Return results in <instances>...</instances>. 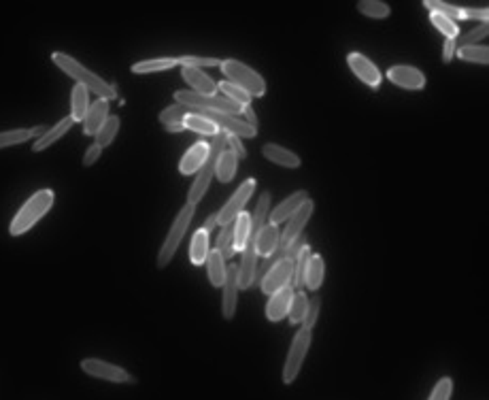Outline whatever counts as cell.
Returning <instances> with one entry per match:
<instances>
[{
  "mask_svg": "<svg viewBox=\"0 0 489 400\" xmlns=\"http://www.w3.org/2000/svg\"><path fill=\"white\" fill-rule=\"evenodd\" d=\"M51 60H53V64L60 68L62 72H66L70 79H75L79 85H83L88 92H94L98 98H103V101H115V98H117L115 85L107 83L103 77H98L96 72H92L90 68H85L83 64L77 62L75 58H70L68 53L53 51V53H51Z\"/></svg>",
  "mask_w": 489,
  "mask_h": 400,
  "instance_id": "6da1fadb",
  "label": "cell"
},
{
  "mask_svg": "<svg viewBox=\"0 0 489 400\" xmlns=\"http://www.w3.org/2000/svg\"><path fill=\"white\" fill-rule=\"evenodd\" d=\"M109 118V101L103 98H96V103L90 105L85 118H83V135L94 137L98 128H101Z\"/></svg>",
  "mask_w": 489,
  "mask_h": 400,
  "instance_id": "d6986e66",
  "label": "cell"
},
{
  "mask_svg": "<svg viewBox=\"0 0 489 400\" xmlns=\"http://www.w3.org/2000/svg\"><path fill=\"white\" fill-rule=\"evenodd\" d=\"M487 32H489V26H487V24H479L477 28H473V30H468L466 34H462L460 41H455V45H458V47L477 45V41H483V39H485Z\"/></svg>",
  "mask_w": 489,
  "mask_h": 400,
  "instance_id": "60d3db41",
  "label": "cell"
},
{
  "mask_svg": "<svg viewBox=\"0 0 489 400\" xmlns=\"http://www.w3.org/2000/svg\"><path fill=\"white\" fill-rule=\"evenodd\" d=\"M183 126H185V130L198 132V135H207V137H215L220 132L217 128H215L213 122H209L207 118L198 116L196 111H189L187 116L183 118Z\"/></svg>",
  "mask_w": 489,
  "mask_h": 400,
  "instance_id": "1f68e13d",
  "label": "cell"
},
{
  "mask_svg": "<svg viewBox=\"0 0 489 400\" xmlns=\"http://www.w3.org/2000/svg\"><path fill=\"white\" fill-rule=\"evenodd\" d=\"M215 250L222 254L224 262L232 260V256H234V250H232V224L222 228V232L217 237V243H215Z\"/></svg>",
  "mask_w": 489,
  "mask_h": 400,
  "instance_id": "74e56055",
  "label": "cell"
},
{
  "mask_svg": "<svg viewBox=\"0 0 489 400\" xmlns=\"http://www.w3.org/2000/svg\"><path fill=\"white\" fill-rule=\"evenodd\" d=\"M455 55L462 62H473V64H489V49L485 45H466L458 47Z\"/></svg>",
  "mask_w": 489,
  "mask_h": 400,
  "instance_id": "d6a6232c",
  "label": "cell"
},
{
  "mask_svg": "<svg viewBox=\"0 0 489 400\" xmlns=\"http://www.w3.org/2000/svg\"><path fill=\"white\" fill-rule=\"evenodd\" d=\"M217 90L224 92V98H228V101H232V103H237L239 107H249V105H251V96H249V94H247L245 90L237 88V85H232L230 81H220V83H217Z\"/></svg>",
  "mask_w": 489,
  "mask_h": 400,
  "instance_id": "d590c367",
  "label": "cell"
},
{
  "mask_svg": "<svg viewBox=\"0 0 489 400\" xmlns=\"http://www.w3.org/2000/svg\"><path fill=\"white\" fill-rule=\"evenodd\" d=\"M249 232H251V215L243 211L237 219L232 222V250H234V254H239V252L243 254L247 239H249Z\"/></svg>",
  "mask_w": 489,
  "mask_h": 400,
  "instance_id": "cb8c5ba5",
  "label": "cell"
},
{
  "mask_svg": "<svg viewBox=\"0 0 489 400\" xmlns=\"http://www.w3.org/2000/svg\"><path fill=\"white\" fill-rule=\"evenodd\" d=\"M53 192L51 189H38V192H34L24 204L22 209L15 213L11 226H9V232L13 237H22L26 235L30 228H34V224L41 222L49 211H51V206H53Z\"/></svg>",
  "mask_w": 489,
  "mask_h": 400,
  "instance_id": "7a4b0ae2",
  "label": "cell"
},
{
  "mask_svg": "<svg viewBox=\"0 0 489 400\" xmlns=\"http://www.w3.org/2000/svg\"><path fill=\"white\" fill-rule=\"evenodd\" d=\"M101 154H103V147H98V145L92 143V145L88 147V151H85V156H83V166L88 168V166L96 164L98 158H101Z\"/></svg>",
  "mask_w": 489,
  "mask_h": 400,
  "instance_id": "bcb514c9",
  "label": "cell"
},
{
  "mask_svg": "<svg viewBox=\"0 0 489 400\" xmlns=\"http://www.w3.org/2000/svg\"><path fill=\"white\" fill-rule=\"evenodd\" d=\"M209 156V143L207 141H198L194 143L179 162V173L181 175H196L202 168L204 160Z\"/></svg>",
  "mask_w": 489,
  "mask_h": 400,
  "instance_id": "9a60e30c",
  "label": "cell"
},
{
  "mask_svg": "<svg viewBox=\"0 0 489 400\" xmlns=\"http://www.w3.org/2000/svg\"><path fill=\"white\" fill-rule=\"evenodd\" d=\"M387 79L404 90H413L419 92L425 88V75L415 68V66H406V64H396L387 70Z\"/></svg>",
  "mask_w": 489,
  "mask_h": 400,
  "instance_id": "7c38bea8",
  "label": "cell"
},
{
  "mask_svg": "<svg viewBox=\"0 0 489 400\" xmlns=\"http://www.w3.org/2000/svg\"><path fill=\"white\" fill-rule=\"evenodd\" d=\"M88 109H90V92L77 83L70 92V120L83 122Z\"/></svg>",
  "mask_w": 489,
  "mask_h": 400,
  "instance_id": "484cf974",
  "label": "cell"
},
{
  "mask_svg": "<svg viewBox=\"0 0 489 400\" xmlns=\"http://www.w3.org/2000/svg\"><path fill=\"white\" fill-rule=\"evenodd\" d=\"M455 51H458L455 41H453V39H447L445 45H442V62H445V64L451 62V60H453V55H455Z\"/></svg>",
  "mask_w": 489,
  "mask_h": 400,
  "instance_id": "7dc6e473",
  "label": "cell"
},
{
  "mask_svg": "<svg viewBox=\"0 0 489 400\" xmlns=\"http://www.w3.org/2000/svg\"><path fill=\"white\" fill-rule=\"evenodd\" d=\"M164 130H166V132H183V130H185V126H183V122H174V124H168V126H164Z\"/></svg>",
  "mask_w": 489,
  "mask_h": 400,
  "instance_id": "f907efd6",
  "label": "cell"
},
{
  "mask_svg": "<svg viewBox=\"0 0 489 400\" xmlns=\"http://www.w3.org/2000/svg\"><path fill=\"white\" fill-rule=\"evenodd\" d=\"M81 371L90 377L111 381V384H134V377L126 369L111 364V362H105V360H98V358H85L81 362Z\"/></svg>",
  "mask_w": 489,
  "mask_h": 400,
  "instance_id": "30bf717a",
  "label": "cell"
},
{
  "mask_svg": "<svg viewBox=\"0 0 489 400\" xmlns=\"http://www.w3.org/2000/svg\"><path fill=\"white\" fill-rule=\"evenodd\" d=\"M226 149V135L224 132H217V135L213 137V141L209 143V156L202 164V168L198 170V177L191 183L189 187V194H187V204H198L202 200V196L207 194V189L215 177V170H217V162H220V156L224 154Z\"/></svg>",
  "mask_w": 489,
  "mask_h": 400,
  "instance_id": "3957f363",
  "label": "cell"
},
{
  "mask_svg": "<svg viewBox=\"0 0 489 400\" xmlns=\"http://www.w3.org/2000/svg\"><path fill=\"white\" fill-rule=\"evenodd\" d=\"M256 185H258V181L253 179V177L245 179V181L239 185L237 192H234V194L230 196V200L222 206V211H217V226L224 228V226L232 224L234 219H237V217L245 211V204L249 202L251 194L256 192Z\"/></svg>",
  "mask_w": 489,
  "mask_h": 400,
  "instance_id": "9c48e42d",
  "label": "cell"
},
{
  "mask_svg": "<svg viewBox=\"0 0 489 400\" xmlns=\"http://www.w3.org/2000/svg\"><path fill=\"white\" fill-rule=\"evenodd\" d=\"M310 334L313 332L300 328L296 332V336H293V341H291L287 360H285V364H283V384L285 386H291L293 381H296V377L300 375V369L304 364V358H306L308 347H310Z\"/></svg>",
  "mask_w": 489,
  "mask_h": 400,
  "instance_id": "52a82bcc",
  "label": "cell"
},
{
  "mask_svg": "<svg viewBox=\"0 0 489 400\" xmlns=\"http://www.w3.org/2000/svg\"><path fill=\"white\" fill-rule=\"evenodd\" d=\"M237 168H239V158L234 151H230L228 147L224 149V154L220 156V162H217V170H215V177H217L222 183H228L234 179L237 175Z\"/></svg>",
  "mask_w": 489,
  "mask_h": 400,
  "instance_id": "f1b7e54d",
  "label": "cell"
},
{
  "mask_svg": "<svg viewBox=\"0 0 489 400\" xmlns=\"http://www.w3.org/2000/svg\"><path fill=\"white\" fill-rule=\"evenodd\" d=\"M423 7H427L429 13H440V15L449 17V20H453V22L466 20L464 7H458V5H451V3H442V0H425Z\"/></svg>",
  "mask_w": 489,
  "mask_h": 400,
  "instance_id": "836d02e7",
  "label": "cell"
},
{
  "mask_svg": "<svg viewBox=\"0 0 489 400\" xmlns=\"http://www.w3.org/2000/svg\"><path fill=\"white\" fill-rule=\"evenodd\" d=\"M174 101H177L179 105H183V107H187V109L224 113V116H232V118H239L243 113V107L220 96V94L217 96H202V94H196V92H189V90H179V92H174Z\"/></svg>",
  "mask_w": 489,
  "mask_h": 400,
  "instance_id": "8992f818",
  "label": "cell"
},
{
  "mask_svg": "<svg viewBox=\"0 0 489 400\" xmlns=\"http://www.w3.org/2000/svg\"><path fill=\"white\" fill-rule=\"evenodd\" d=\"M279 239H281V232H279V226H272V224H264L260 228V232L256 237V252L258 256H262L264 260L270 258L279 250Z\"/></svg>",
  "mask_w": 489,
  "mask_h": 400,
  "instance_id": "e0dca14e",
  "label": "cell"
},
{
  "mask_svg": "<svg viewBox=\"0 0 489 400\" xmlns=\"http://www.w3.org/2000/svg\"><path fill=\"white\" fill-rule=\"evenodd\" d=\"M226 147H228L230 151H234V154H237V158H239V160H245V158H247V149H245V145L241 143V139H239V137H234V135H226Z\"/></svg>",
  "mask_w": 489,
  "mask_h": 400,
  "instance_id": "ee69618b",
  "label": "cell"
},
{
  "mask_svg": "<svg viewBox=\"0 0 489 400\" xmlns=\"http://www.w3.org/2000/svg\"><path fill=\"white\" fill-rule=\"evenodd\" d=\"M291 296H293V290L291 288H285V290H279L275 294H270L268 302H266V319L268 321H281L285 315H287V309H289V302H291Z\"/></svg>",
  "mask_w": 489,
  "mask_h": 400,
  "instance_id": "44dd1931",
  "label": "cell"
},
{
  "mask_svg": "<svg viewBox=\"0 0 489 400\" xmlns=\"http://www.w3.org/2000/svg\"><path fill=\"white\" fill-rule=\"evenodd\" d=\"M215 228H217V213H213V215H209V217H207V222L202 224V230H204L207 235L215 232Z\"/></svg>",
  "mask_w": 489,
  "mask_h": 400,
  "instance_id": "681fc988",
  "label": "cell"
},
{
  "mask_svg": "<svg viewBox=\"0 0 489 400\" xmlns=\"http://www.w3.org/2000/svg\"><path fill=\"white\" fill-rule=\"evenodd\" d=\"M347 64H349L351 72H354L356 77H358L362 83H366L368 88H379V85H381L383 75H381V70L377 68V64L370 62L366 55H362V53H358V51H351V53L347 55Z\"/></svg>",
  "mask_w": 489,
  "mask_h": 400,
  "instance_id": "8fae6325",
  "label": "cell"
},
{
  "mask_svg": "<svg viewBox=\"0 0 489 400\" xmlns=\"http://www.w3.org/2000/svg\"><path fill=\"white\" fill-rule=\"evenodd\" d=\"M72 124H75V122H72V120H70V116H68V118H64V120L57 122L55 126L47 128L45 135H43V137H38V139L32 143V151H36V154H38V151H43V149L51 147L55 141H60V139L66 135V132L70 130V126H72Z\"/></svg>",
  "mask_w": 489,
  "mask_h": 400,
  "instance_id": "603a6c76",
  "label": "cell"
},
{
  "mask_svg": "<svg viewBox=\"0 0 489 400\" xmlns=\"http://www.w3.org/2000/svg\"><path fill=\"white\" fill-rule=\"evenodd\" d=\"M174 66H179L177 58H149L143 62L132 64V72L134 75H149V72H162V70H170Z\"/></svg>",
  "mask_w": 489,
  "mask_h": 400,
  "instance_id": "83f0119b",
  "label": "cell"
},
{
  "mask_svg": "<svg viewBox=\"0 0 489 400\" xmlns=\"http://www.w3.org/2000/svg\"><path fill=\"white\" fill-rule=\"evenodd\" d=\"M319 309H321V300L319 296H313L308 298V309H306V315L302 319V328L313 332V328H315V323H317V317H319Z\"/></svg>",
  "mask_w": 489,
  "mask_h": 400,
  "instance_id": "f35d334b",
  "label": "cell"
},
{
  "mask_svg": "<svg viewBox=\"0 0 489 400\" xmlns=\"http://www.w3.org/2000/svg\"><path fill=\"white\" fill-rule=\"evenodd\" d=\"M189 113V109L187 107H183V105H170V107H166L162 113H160V122L164 124V126H168V124H174V122H183V118L187 116Z\"/></svg>",
  "mask_w": 489,
  "mask_h": 400,
  "instance_id": "ab89813d",
  "label": "cell"
},
{
  "mask_svg": "<svg viewBox=\"0 0 489 400\" xmlns=\"http://www.w3.org/2000/svg\"><path fill=\"white\" fill-rule=\"evenodd\" d=\"M47 132V126H34V128H15V130H7L0 132V149L5 147H13V145H22L30 139H38Z\"/></svg>",
  "mask_w": 489,
  "mask_h": 400,
  "instance_id": "ffe728a7",
  "label": "cell"
},
{
  "mask_svg": "<svg viewBox=\"0 0 489 400\" xmlns=\"http://www.w3.org/2000/svg\"><path fill=\"white\" fill-rule=\"evenodd\" d=\"M323 275H326L323 258L319 254H310L304 269V288H308L310 292H317L323 283Z\"/></svg>",
  "mask_w": 489,
  "mask_h": 400,
  "instance_id": "7402d4cb",
  "label": "cell"
},
{
  "mask_svg": "<svg viewBox=\"0 0 489 400\" xmlns=\"http://www.w3.org/2000/svg\"><path fill=\"white\" fill-rule=\"evenodd\" d=\"M209 245H211V243H209V235L202 230V228H198V230L194 232L191 245H189V260H191V264L200 266V264L207 262V256H209V252H211Z\"/></svg>",
  "mask_w": 489,
  "mask_h": 400,
  "instance_id": "4316f807",
  "label": "cell"
},
{
  "mask_svg": "<svg viewBox=\"0 0 489 400\" xmlns=\"http://www.w3.org/2000/svg\"><path fill=\"white\" fill-rule=\"evenodd\" d=\"M262 156L266 160H270L272 164L283 166V168H300V164H302L298 154H293V151H289L277 143H266L262 147Z\"/></svg>",
  "mask_w": 489,
  "mask_h": 400,
  "instance_id": "ac0fdd59",
  "label": "cell"
},
{
  "mask_svg": "<svg viewBox=\"0 0 489 400\" xmlns=\"http://www.w3.org/2000/svg\"><path fill=\"white\" fill-rule=\"evenodd\" d=\"M243 116H245V124L247 126H251V128H256L258 130V116H256V111L251 109V105L249 107H243Z\"/></svg>",
  "mask_w": 489,
  "mask_h": 400,
  "instance_id": "c3c4849f",
  "label": "cell"
},
{
  "mask_svg": "<svg viewBox=\"0 0 489 400\" xmlns=\"http://www.w3.org/2000/svg\"><path fill=\"white\" fill-rule=\"evenodd\" d=\"M306 309H308V296L304 290H296L291 296V302H289V309H287V317H289V323L293 326H298L302 323L304 315H306Z\"/></svg>",
  "mask_w": 489,
  "mask_h": 400,
  "instance_id": "4dcf8cb0",
  "label": "cell"
},
{
  "mask_svg": "<svg viewBox=\"0 0 489 400\" xmlns=\"http://www.w3.org/2000/svg\"><path fill=\"white\" fill-rule=\"evenodd\" d=\"M358 11L366 17H373V20H385L391 13V7L383 0H360Z\"/></svg>",
  "mask_w": 489,
  "mask_h": 400,
  "instance_id": "e575fe53",
  "label": "cell"
},
{
  "mask_svg": "<svg viewBox=\"0 0 489 400\" xmlns=\"http://www.w3.org/2000/svg\"><path fill=\"white\" fill-rule=\"evenodd\" d=\"M207 271H209V281L213 288H222L226 281V273H228V264L224 262L222 254L217 250H211L207 256Z\"/></svg>",
  "mask_w": 489,
  "mask_h": 400,
  "instance_id": "d4e9b609",
  "label": "cell"
},
{
  "mask_svg": "<svg viewBox=\"0 0 489 400\" xmlns=\"http://www.w3.org/2000/svg\"><path fill=\"white\" fill-rule=\"evenodd\" d=\"M222 72L228 77V81L232 85H237L241 90H245L249 96L253 98H262L264 94H266V81L264 77L258 72V70H253L251 66L239 62V60H234V58H228V60H222L220 64Z\"/></svg>",
  "mask_w": 489,
  "mask_h": 400,
  "instance_id": "277c9868",
  "label": "cell"
},
{
  "mask_svg": "<svg viewBox=\"0 0 489 400\" xmlns=\"http://www.w3.org/2000/svg\"><path fill=\"white\" fill-rule=\"evenodd\" d=\"M429 20H432V24L436 26V30L442 32L447 39L458 41V36H460V26H458V22L449 20V17H445V15H440V13H429Z\"/></svg>",
  "mask_w": 489,
  "mask_h": 400,
  "instance_id": "8d00e7d4",
  "label": "cell"
},
{
  "mask_svg": "<svg viewBox=\"0 0 489 400\" xmlns=\"http://www.w3.org/2000/svg\"><path fill=\"white\" fill-rule=\"evenodd\" d=\"M120 124H122V120L117 118V116H109L107 118V122L98 128V132L94 135V145H98V147H109L113 141H115V137H117V132H120Z\"/></svg>",
  "mask_w": 489,
  "mask_h": 400,
  "instance_id": "f546056e",
  "label": "cell"
},
{
  "mask_svg": "<svg viewBox=\"0 0 489 400\" xmlns=\"http://www.w3.org/2000/svg\"><path fill=\"white\" fill-rule=\"evenodd\" d=\"M464 17H466V20H479L481 24H487L489 11L485 7H481V9H464Z\"/></svg>",
  "mask_w": 489,
  "mask_h": 400,
  "instance_id": "f6af8a7d",
  "label": "cell"
},
{
  "mask_svg": "<svg viewBox=\"0 0 489 400\" xmlns=\"http://www.w3.org/2000/svg\"><path fill=\"white\" fill-rule=\"evenodd\" d=\"M308 198V194L304 192V189H300V192H293L291 196H287L275 211H270L268 213V224H272V226H279V224H283V222H287L293 213L298 211V209L304 204V200Z\"/></svg>",
  "mask_w": 489,
  "mask_h": 400,
  "instance_id": "2e32d148",
  "label": "cell"
},
{
  "mask_svg": "<svg viewBox=\"0 0 489 400\" xmlns=\"http://www.w3.org/2000/svg\"><path fill=\"white\" fill-rule=\"evenodd\" d=\"M451 392H453V379L451 377H442L440 381H436V386L429 394L427 400H449L451 398Z\"/></svg>",
  "mask_w": 489,
  "mask_h": 400,
  "instance_id": "7bdbcfd3",
  "label": "cell"
},
{
  "mask_svg": "<svg viewBox=\"0 0 489 400\" xmlns=\"http://www.w3.org/2000/svg\"><path fill=\"white\" fill-rule=\"evenodd\" d=\"M181 75H183L185 83L191 88V92L202 94V96H217V83L202 70L191 68V66H181Z\"/></svg>",
  "mask_w": 489,
  "mask_h": 400,
  "instance_id": "5bb4252c",
  "label": "cell"
},
{
  "mask_svg": "<svg viewBox=\"0 0 489 400\" xmlns=\"http://www.w3.org/2000/svg\"><path fill=\"white\" fill-rule=\"evenodd\" d=\"M293 260L296 258H281L272 266H268V271L260 279V288L266 296L275 294L279 290L291 288V277H293Z\"/></svg>",
  "mask_w": 489,
  "mask_h": 400,
  "instance_id": "ba28073f",
  "label": "cell"
},
{
  "mask_svg": "<svg viewBox=\"0 0 489 400\" xmlns=\"http://www.w3.org/2000/svg\"><path fill=\"white\" fill-rule=\"evenodd\" d=\"M179 66H191V68H204V66H220L222 60L220 58H202V55H181Z\"/></svg>",
  "mask_w": 489,
  "mask_h": 400,
  "instance_id": "b9f144b4",
  "label": "cell"
},
{
  "mask_svg": "<svg viewBox=\"0 0 489 400\" xmlns=\"http://www.w3.org/2000/svg\"><path fill=\"white\" fill-rule=\"evenodd\" d=\"M196 215V206L194 204H183L181 206V211L177 213V217H174L172 226H170V230L160 247V254H158V269H166V266L172 262L174 254H177L179 250V245L187 232V228L191 226V219Z\"/></svg>",
  "mask_w": 489,
  "mask_h": 400,
  "instance_id": "5b68a950",
  "label": "cell"
},
{
  "mask_svg": "<svg viewBox=\"0 0 489 400\" xmlns=\"http://www.w3.org/2000/svg\"><path fill=\"white\" fill-rule=\"evenodd\" d=\"M224 300H222V315L226 321H232L237 315L239 304V266H228L226 281H224Z\"/></svg>",
  "mask_w": 489,
  "mask_h": 400,
  "instance_id": "4fadbf2b",
  "label": "cell"
}]
</instances>
